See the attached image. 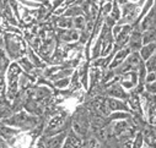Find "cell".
<instances>
[{
	"label": "cell",
	"mask_w": 156,
	"mask_h": 148,
	"mask_svg": "<svg viewBox=\"0 0 156 148\" xmlns=\"http://www.w3.org/2000/svg\"><path fill=\"white\" fill-rule=\"evenodd\" d=\"M124 11H126V15H124V17H126V22H130V21H133L134 18H135V16L138 15V12H139V8H136L135 5H128V6H126L124 8Z\"/></svg>",
	"instance_id": "obj_5"
},
{
	"label": "cell",
	"mask_w": 156,
	"mask_h": 148,
	"mask_svg": "<svg viewBox=\"0 0 156 148\" xmlns=\"http://www.w3.org/2000/svg\"><path fill=\"white\" fill-rule=\"evenodd\" d=\"M143 44V35L140 32L135 31L133 32V34L130 35V48L133 50H139L141 48Z\"/></svg>",
	"instance_id": "obj_4"
},
{
	"label": "cell",
	"mask_w": 156,
	"mask_h": 148,
	"mask_svg": "<svg viewBox=\"0 0 156 148\" xmlns=\"http://www.w3.org/2000/svg\"><path fill=\"white\" fill-rule=\"evenodd\" d=\"M109 106L111 108H114V109H126V106L122 104V103H119V102H115V100H109Z\"/></svg>",
	"instance_id": "obj_7"
},
{
	"label": "cell",
	"mask_w": 156,
	"mask_h": 148,
	"mask_svg": "<svg viewBox=\"0 0 156 148\" xmlns=\"http://www.w3.org/2000/svg\"><path fill=\"white\" fill-rule=\"evenodd\" d=\"M143 138L145 140L146 144L150 147V148H156V132L151 129H146L144 131V135H143Z\"/></svg>",
	"instance_id": "obj_3"
},
{
	"label": "cell",
	"mask_w": 156,
	"mask_h": 148,
	"mask_svg": "<svg viewBox=\"0 0 156 148\" xmlns=\"http://www.w3.org/2000/svg\"><path fill=\"white\" fill-rule=\"evenodd\" d=\"M141 28L145 29V31L156 28V3H155V6L152 8V10L147 14V16L145 17V20L143 21Z\"/></svg>",
	"instance_id": "obj_1"
},
{
	"label": "cell",
	"mask_w": 156,
	"mask_h": 148,
	"mask_svg": "<svg viewBox=\"0 0 156 148\" xmlns=\"http://www.w3.org/2000/svg\"><path fill=\"white\" fill-rule=\"evenodd\" d=\"M146 69H147V71H150V72H155V71H156V53H155V55H154L151 59L147 60V62H146Z\"/></svg>",
	"instance_id": "obj_6"
},
{
	"label": "cell",
	"mask_w": 156,
	"mask_h": 148,
	"mask_svg": "<svg viewBox=\"0 0 156 148\" xmlns=\"http://www.w3.org/2000/svg\"><path fill=\"white\" fill-rule=\"evenodd\" d=\"M146 91H147V93H150V94L156 93V82L147 83V85H146Z\"/></svg>",
	"instance_id": "obj_8"
},
{
	"label": "cell",
	"mask_w": 156,
	"mask_h": 148,
	"mask_svg": "<svg viewBox=\"0 0 156 148\" xmlns=\"http://www.w3.org/2000/svg\"><path fill=\"white\" fill-rule=\"evenodd\" d=\"M156 53V43H150V44H146L145 47L141 48L140 50V58L143 60H149L152 54Z\"/></svg>",
	"instance_id": "obj_2"
},
{
	"label": "cell",
	"mask_w": 156,
	"mask_h": 148,
	"mask_svg": "<svg viewBox=\"0 0 156 148\" xmlns=\"http://www.w3.org/2000/svg\"><path fill=\"white\" fill-rule=\"evenodd\" d=\"M146 81H147L149 83L156 82V72H150L149 75H147V77H146Z\"/></svg>",
	"instance_id": "obj_9"
}]
</instances>
